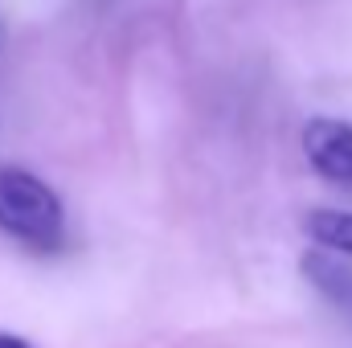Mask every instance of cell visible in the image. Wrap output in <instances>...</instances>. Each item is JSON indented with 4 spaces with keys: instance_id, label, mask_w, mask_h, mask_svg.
<instances>
[{
    "instance_id": "5b68a950",
    "label": "cell",
    "mask_w": 352,
    "mask_h": 348,
    "mask_svg": "<svg viewBox=\"0 0 352 348\" xmlns=\"http://www.w3.org/2000/svg\"><path fill=\"white\" fill-rule=\"evenodd\" d=\"M0 348H29V340H21L12 332H0Z\"/></svg>"
},
{
    "instance_id": "277c9868",
    "label": "cell",
    "mask_w": 352,
    "mask_h": 348,
    "mask_svg": "<svg viewBox=\"0 0 352 348\" xmlns=\"http://www.w3.org/2000/svg\"><path fill=\"white\" fill-rule=\"evenodd\" d=\"M307 234L320 250L332 254H352V213L340 209H311L307 213Z\"/></svg>"
},
{
    "instance_id": "7a4b0ae2",
    "label": "cell",
    "mask_w": 352,
    "mask_h": 348,
    "mask_svg": "<svg viewBox=\"0 0 352 348\" xmlns=\"http://www.w3.org/2000/svg\"><path fill=\"white\" fill-rule=\"evenodd\" d=\"M303 152L320 176L352 188V123L328 119V115L311 119L303 127Z\"/></svg>"
},
{
    "instance_id": "6da1fadb",
    "label": "cell",
    "mask_w": 352,
    "mask_h": 348,
    "mask_svg": "<svg viewBox=\"0 0 352 348\" xmlns=\"http://www.w3.org/2000/svg\"><path fill=\"white\" fill-rule=\"evenodd\" d=\"M0 230L29 250H58L66 238V213L58 193L25 168H0Z\"/></svg>"
},
{
    "instance_id": "3957f363",
    "label": "cell",
    "mask_w": 352,
    "mask_h": 348,
    "mask_svg": "<svg viewBox=\"0 0 352 348\" xmlns=\"http://www.w3.org/2000/svg\"><path fill=\"white\" fill-rule=\"evenodd\" d=\"M303 274H307L336 307L352 312V270H344L340 262H332L324 250H311V254L303 259Z\"/></svg>"
}]
</instances>
